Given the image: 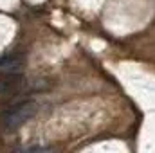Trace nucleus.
<instances>
[{
	"label": "nucleus",
	"instance_id": "obj_1",
	"mask_svg": "<svg viewBox=\"0 0 155 153\" xmlns=\"http://www.w3.org/2000/svg\"><path fill=\"white\" fill-rule=\"evenodd\" d=\"M35 114H36V103L35 101H24V103H18L13 108L5 110L0 115V124L5 132H15L20 126H24Z\"/></svg>",
	"mask_w": 155,
	"mask_h": 153
},
{
	"label": "nucleus",
	"instance_id": "obj_2",
	"mask_svg": "<svg viewBox=\"0 0 155 153\" xmlns=\"http://www.w3.org/2000/svg\"><path fill=\"white\" fill-rule=\"evenodd\" d=\"M22 85V76L20 74H5V76L0 77V96H7V94H13L18 86Z\"/></svg>",
	"mask_w": 155,
	"mask_h": 153
},
{
	"label": "nucleus",
	"instance_id": "obj_3",
	"mask_svg": "<svg viewBox=\"0 0 155 153\" xmlns=\"http://www.w3.org/2000/svg\"><path fill=\"white\" fill-rule=\"evenodd\" d=\"M7 61H9L7 58H2V60H0V65H4V63H7Z\"/></svg>",
	"mask_w": 155,
	"mask_h": 153
}]
</instances>
